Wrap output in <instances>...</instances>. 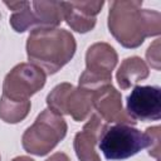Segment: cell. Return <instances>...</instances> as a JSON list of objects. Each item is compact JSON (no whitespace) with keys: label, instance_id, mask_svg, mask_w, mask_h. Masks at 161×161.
Wrapping results in <instances>:
<instances>
[{"label":"cell","instance_id":"9a60e30c","mask_svg":"<svg viewBox=\"0 0 161 161\" xmlns=\"http://www.w3.org/2000/svg\"><path fill=\"white\" fill-rule=\"evenodd\" d=\"M145 135H146V140H147L146 148H148V155L155 157L157 161H160V152H161V146H160L161 128H160V126L147 127Z\"/></svg>","mask_w":161,"mask_h":161},{"label":"cell","instance_id":"8fae6325","mask_svg":"<svg viewBox=\"0 0 161 161\" xmlns=\"http://www.w3.org/2000/svg\"><path fill=\"white\" fill-rule=\"evenodd\" d=\"M67 24L77 33H88L96 25L103 1H62Z\"/></svg>","mask_w":161,"mask_h":161},{"label":"cell","instance_id":"277c9868","mask_svg":"<svg viewBox=\"0 0 161 161\" xmlns=\"http://www.w3.org/2000/svg\"><path fill=\"white\" fill-rule=\"evenodd\" d=\"M117 62L118 55L113 47L103 42L92 44L86 53V70L79 77L78 87L96 92L101 87L112 84V70Z\"/></svg>","mask_w":161,"mask_h":161},{"label":"cell","instance_id":"9c48e42d","mask_svg":"<svg viewBox=\"0 0 161 161\" xmlns=\"http://www.w3.org/2000/svg\"><path fill=\"white\" fill-rule=\"evenodd\" d=\"M93 108H96L98 116L106 123L113 122L116 125H136V121L123 109L121 93L112 84L101 87L94 92Z\"/></svg>","mask_w":161,"mask_h":161},{"label":"cell","instance_id":"30bf717a","mask_svg":"<svg viewBox=\"0 0 161 161\" xmlns=\"http://www.w3.org/2000/svg\"><path fill=\"white\" fill-rule=\"evenodd\" d=\"M106 127L107 123L97 113H93L83 126V130L75 133L73 146L79 161H101L96 145Z\"/></svg>","mask_w":161,"mask_h":161},{"label":"cell","instance_id":"ba28073f","mask_svg":"<svg viewBox=\"0 0 161 161\" xmlns=\"http://www.w3.org/2000/svg\"><path fill=\"white\" fill-rule=\"evenodd\" d=\"M127 114L138 121L161 118V89L157 86H135L127 97Z\"/></svg>","mask_w":161,"mask_h":161},{"label":"cell","instance_id":"7c38bea8","mask_svg":"<svg viewBox=\"0 0 161 161\" xmlns=\"http://www.w3.org/2000/svg\"><path fill=\"white\" fill-rule=\"evenodd\" d=\"M64 20L62 1H30L26 10V26L57 28Z\"/></svg>","mask_w":161,"mask_h":161},{"label":"cell","instance_id":"2e32d148","mask_svg":"<svg viewBox=\"0 0 161 161\" xmlns=\"http://www.w3.org/2000/svg\"><path fill=\"white\" fill-rule=\"evenodd\" d=\"M146 59L152 68L160 70V39H156L146 50Z\"/></svg>","mask_w":161,"mask_h":161},{"label":"cell","instance_id":"4fadbf2b","mask_svg":"<svg viewBox=\"0 0 161 161\" xmlns=\"http://www.w3.org/2000/svg\"><path fill=\"white\" fill-rule=\"evenodd\" d=\"M150 74V69L143 59L140 57H128L122 60L116 78L121 89H128L136 86L138 82L146 79Z\"/></svg>","mask_w":161,"mask_h":161},{"label":"cell","instance_id":"ac0fdd59","mask_svg":"<svg viewBox=\"0 0 161 161\" xmlns=\"http://www.w3.org/2000/svg\"><path fill=\"white\" fill-rule=\"evenodd\" d=\"M11 161H35V160H33V158L29 157V156H18V157L13 158Z\"/></svg>","mask_w":161,"mask_h":161},{"label":"cell","instance_id":"7a4b0ae2","mask_svg":"<svg viewBox=\"0 0 161 161\" xmlns=\"http://www.w3.org/2000/svg\"><path fill=\"white\" fill-rule=\"evenodd\" d=\"M77 43L73 34L59 28L33 29L26 40L29 63L40 68L45 74H54L74 55Z\"/></svg>","mask_w":161,"mask_h":161},{"label":"cell","instance_id":"52a82bcc","mask_svg":"<svg viewBox=\"0 0 161 161\" xmlns=\"http://www.w3.org/2000/svg\"><path fill=\"white\" fill-rule=\"evenodd\" d=\"M47 80V74L31 63L16 64L4 78L3 96L14 101H26L40 91Z\"/></svg>","mask_w":161,"mask_h":161},{"label":"cell","instance_id":"3957f363","mask_svg":"<svg viewBox=\"0 0 161 161\" xmlns=\"http://www.w3.org/2000/svg\"><path fill=\"white\" fill-rule=\"evenodd\" d=\"M67 130L65 119L47 108L38 114L34 123L23 133V148L28 153L45 156L65 137Z\"/></svg>","mask_w":161,"mask_h":161},{"label":"cell","instance_id":"5b68a950","mask_svg":"<svg viewBox=\"0 0 161 161\" xmlns=\"http://www.w3.org/2000/svg\"><path fill=\"white\" fill-rule=\"evenodd\" d=\"M93 98L94 92L64 82L50 91L47 96V104L54 113L59 116L69 114L74 121L80 122L92 113Z\"/></svg>","mask_w":161,"mask_h":161},{"label":"cell","instance_id":"8992f818","mask_svg":"<svg viewBox=\"0 0 161 161\" xmlns=\"http://www.w3.org/2000/svg\"><path fill=\"white\" fill-rule=\"evenodd\" d=\"M99 150L107 160H125L147 146L145 132L130 125L107 126L99 138Z\"/></svg>","mask_w":161,"mask_h":161},{"label":"cell","instance_id":"5bb4252c","mask_svg":"<svg viewBox=\"0 0 161 161\" xmlns=\"http://www.w3.org/2000/svg\"><path fill=\"white\" fill-rule=\"evenodd\" d=\"M31 103L26 101H14L5 96L0 97V118L6 123H18L23 121L29 111Z\"/></svg>","mask_w":161,"mask_h":161},{"label":"cell","instance_id":"6da1fadb","mask_svg":"<svg viewBox=\"0 0 161 161\" xmlns=\"http://www.w3.org/2000/svg\"><path fill=\"white\" fill-rule=\"evenodd\" d=\"M108 29L122 47L133 49L161 33V15L142 9V0H116L109 4Z\"/></svg>","mask_w":161,"mask_h":161},{"label":"cell","instance_id":"e0dca14e","mask_svg":"<svg viewBox=\"0 0 161 161\" xmlns=\"http://www.w3.org/2000/svg\"><path fill=\"white\" fill-rule=\"evenodd\" d=\"M45 161H70V160L64 152H55L50 157H48Z\"/></svg>","mask_w":161,"mask_h":161}]
</instances>
